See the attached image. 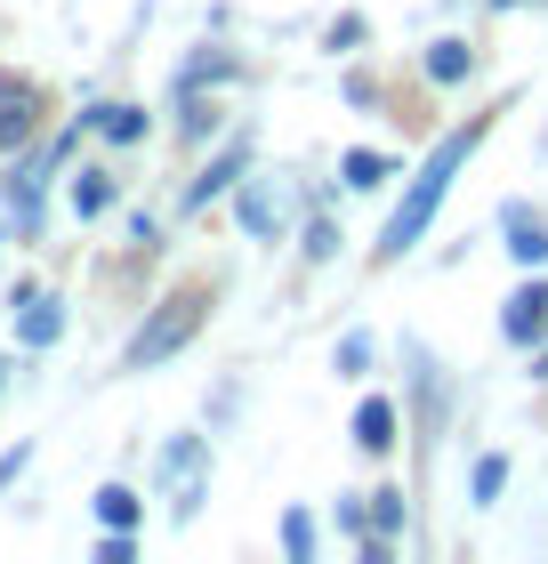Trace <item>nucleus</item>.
I'll return each instance as SVG.
<instances>
[{"label": "nucleus", "mask_w": 548, "mask_h": 564, "mask_svg": "<svg viewBox=\"0 0 548 564\" xmlns=\"http://www.w3.org/2000/svg\"><path fill=\"white\" fill-rule=\"evenodd\" d=\"M484 130H492V113H476V121H468V130H452V138H436V153H428L420 170H411V186H404V202H396V218H387V235H379V259H404V250L436 226L443 194H452L460 162L484 145Z\"/></svg>", "instance_id": "f257e3e1"}, {"label": "nucleus", "mask_w": 548, "mask_h": 564, "mask_svg": "<svg viewBox=\"0 0 548 564\" xmlns=\"http://www.w3.org/2000/svg\"><path fill=\"white\" fill-rule=\"evenodd\" d=\"M202 315H211V291H194V282H186V291H170V299H162V306H153V315L138 323V339H129V355H121V364H129V371L170 364V355H178V347H186L194 330H202Z\"/></svg>", "instance_id": "f03ea898"}, {"label": "nucleus", "mask_w": 548, "mask_h": 564, "mask_svg": "<svg viewBox=\"0 0 548 564\" xmlns=\"http://www.w3.org/2000/svg\"><path fill=\"white\" fill-rule=\"evenodd\" d=\"M202 476H211V435H178V444L162 452V484H178V492H170V517H178V524H194Z\"/></svg>", "instance_id": "7ed1b4c3"}, {"label": "nucleus", "mask_w": 548, "mask_h": 564, "mask_svg": "<svg viewBox=\"0 0 548 564\" xmlns=\"http://www.w3.org/2000/svg\"><path fill=\"white\" fill-rule=\"evenodd\" d=\"M501 339L508 347H540L548 339V282H516L501 299Z\"/></svg>", "instance_id": "20e7f679"}, {"label": "nucleus", "mask_w": 548, "mask_h": 564, "mask_svg": "<svg viewBox=\"0 0 548 564\" xmlns=\"http://www.w3.org/2000/svg\"><path fill=\"white\" fill-rule=\"evenodd\" d=\"M243 170H250V138H226V145H218V162L186 186V210H211L226 186H243Z\"/></svg>", "instance_id": "39448f33"}, {"label": "nucleus", "mask_w": 548, "mask_h": 564, "mask_svg": "<svg viewBox=\"0 0 548 564\" xmlns=\"http://www.w3.org/2000/svg\"><path fill=\"white\" fill-rule=\"evenodd\" d=\"M501 226H508V259H516V267H548V218H540V210L508 202Z\"/></svg>", "instance_id": "423d86ee"}, {"label": "nucleus", "mask_w": 548, "mask_h": 564, "mask_svg": "<svg viewBox=\"0 0 548 564\" xmlns=\"http://www.w3.org/2000/svg\"><path fill=\"white\" fill-rule=\"evenodd\" d=\"M82 130H97V138H114V145H146V130H153V113H146V106H121V97H106V106H89V113H82Z\"/></svg>", "instance_id": "0eeeda50"}, {"label": "nucleus", "mask_w": 548, "mask_h": 564, "mask_svg": "<svg viewBox=\"0 0 548 564\" xmlns=\"http://www.w3.org/2000/svg\"><path fill=\"white\" fill-rule=\"evenodd\" d=\"M33 106H41V97L24 89V82H0V153L33 145Z\"/></svg>", "instance_id": "6e6552de"}, {"label": "nucleus", "mask_w": 548, "mask_h": 564, "mask_svg": "<svg viewBox=\"0 0 548 564\" xmlns=\"http://www.w3.org/2000/svg\"><path fill=\"white\" fill-rule=\"evenodd\" d=\"M114 194H121V177H114V170H82V177L65 186L73 218H106V210H114Z\"/></svg>", "instance_id": "1a4fd4ad"}, {"label": "nucleus", "mask_w": 548, "mask_h": 564, "mask_svg": "<svg viewBox=\"0 0 548 564\" xmlns=\"http://www.w3.org/2000/svg\"><path fill=\"white\" fill-rule=\"evenodd\" d=\"M355 444L363 452H396V403H387V395H372L355 412Z\"/></svg>", "instance_id": "9d476101"}, {"label": "nucleus", "mask_w": 548, "mask_h": 564, "mask_svg": "<svg viewBox=\"0 0 548 564\" xmlns=\"http://www.w3.org/2000/svg\"><path fill=\"white\" fill-rule=\"evenodd\" d=\"M468 73H476V48H468V41H436L428 48V82L436 89H460Z\"/></svg>", "instance_id": "9b49d317"}, {"label": "nucleus", "mask_w": 548, "mask_h": 564, "mask_svg": "<svg viewBox=\"0 0 548 564\" xmlns=\"http://www.w3.org/2000/svg\"><path fill=\"white\" fill-rule=\"evenodd\" d=\"M57 330H65V306L57 299H24V323H17L24 347H57Z\"/></svg>", "instance_id": "f8f14e48"}, {"label": "nucleus", "mask_w": 548, "mask_h": 564, "mask_svg": "<svg viewBox=\"0 0 548 564\" xmlns=\"http://www.w3.org/2000/svg\"><path fill=\"white\" fill-rule=\"evenodd\" d=\"M339 177H347L355 194H372V186H387V177H396V162H387V153H363V145H355L347 162H339Z\"/></svg>", "instance_id": "ddd939ff"}, {"label": "nucleus", "mask_w": 548, "mask_h": 564, "mask_svg": "<svg viewBox=\"0 0 548 564\" xmlns=\"http://www.w3.org/2000/svg\"><path fill=\"white\" fill-rule=\"evenodd\" d=\"M138 517H146V500L129 492V484H106V492H97V524H121V532H129Z\"/></svg>", "instance_id": "4468645a"}, {"label": "nucleus", "mask_w": 548, "mask_h": 564, "mask_svg": "<svg viewBox=\"0 0 548 564\" xmlns=\"http://www.w3.org/2000/svg\"><path fill=\"white\" fill-rule=\"evenodd\" d=\"M243 226H250V235H275V226H282V202H275L267 186H243Z\"/></svg>", "instance_id": "2eb2a0df"}, {"label": "nucleus", "mask_w": 548, "mask_h": 564, "mask_svg": "<svg viewBox=\"0 0 548 564\" xmlns=\"http://www.w3.org/2000/svg\"><path fill=\"white\" fill-rule=\"evenodd\" d=\"M363 517H372V532H387V541H396V532H404V492H396V484H387V492H372V508H363Z\"/></svg>", "instance_id": "dca6fc26"}, {"label": "nucleus", "mask_w": 548, "mask_h": 564, "mask_svg": "<svg viewBox=\"0 0 548 564\" xmlns=\"http://www.w3.org/2000/svg\"><path fill=\"white\" fill-rule=\"evenodd\" d=\"M282 549H291V564L315 556V517H307V508H291V517H282Z\"/></svg>", "instance_id": "f3484780"}, {"label": "nucleus", "mask_w": 548, "mask_h": 564, "mask_svg": "<svg viewBox=\"0 0 548 564\" xmlns=\"http://www.w3.org/2000/svg\"><path fill=\"white\" fill-rule=\"evenodd\" d=\"M501 492H508V459L484 452V459H476V500H501Z\"/></svg>", "instance_id": "a211bd4d"}, {"label": "nucleus", "mask_w": 548, "mask_h": 564, "mask_svg": "<svg viewBox=\"0 0 548 564\" xmlns=\"http://www.w3.org/2000/svg\"><path fill=\"white\" fill-rule=\"evenodd\" d=\"M129 556H138V541H129L121 524H106V541H97V564H129Z\"/></svg>", "instance_id": "6ab92c4d"}, {"label": "nucleus", "mask_w": 548, "mask_h": 564, "mask_svg": "<svg viewBox=\"0 0 548 564\" xmlns=\"http://www.w3.org/2000/svg\"><path fill=\"white\" fill-rule=\"evenodd\" d=\"M339 371H372V339H363V330L339 339Z\"/></svg>", "instance_id": "aec40b11"}, {"label": "nucleus", "mask_w": 548, "mask_h": 564, "mask_svg": "<svg viewBox=\"0 0 548 564\" xmlns=\"http://www.w3.org/2000/svg\"><path fill=\"white\" fill-rule=\"evenodd\" d=\"M33 468V444H17V452H0V492H9V484Z\"/></svg>", "instance_id": "412c9836"}, {"label": "nucleus", "mask_w": 548, "mask_h": 564, "mask_svg": "<svg viewBox=\"0 0 548 564\" xmlns=\"http://www.w3.org/2000/svg\"><path fill=\"white\" fill-rule=\"evenodd\" d=\"M178 130H186V138H211V130H218V106H186V121H178Z\"/></svg>", "instance_id": "4be33fe9"}, {"label": "nucleus", "mask_w": 548, "mask_h": 564, "mask_svg": "<svg viewBox=\"0 0 548 564\" xmlns=\"http://www.w3.org/2000/svg\"><path fill=\"white\" fill-rule=\"evenodd\" d=\"M331 250H339V235H331V218H315V226H307V259H331Z\"/></svg>", "instance_id": "5701e85b"}, {"label": "nucleus", "mask_w": 548, "mask_h": 564, "mask_svg": "<svg viewBox=\"0 0 548 564\" xmlns=\"http://www.w3.org/2000/svg\"><path fill=\"white\" fill-rule=\"evenodd\" d=\"M533 379H540V388H548V339H540V355H533Z\"/></svg>", "instance_id": "b1692460"}, {"label": "nucleus", "mask_w": 548, "mask_h": 564, "mask_svg": "<svg viewBox=\"0 0 548 564\" xmlns=\"http://www.w3.org/2000/svg\"><path fill=\"white\" fill-rule=\"evenodd\" d=\"M492 9H516V0H492Z\"/></svg>", "instance_id": "393cba45"}, {"label": "nucleus", "mask_w": 548, "mask_h": 564, "mask_svg": "<svg viewBox=\"0 0 548 564\" xmlns=\"http://www.w3.org/2000/svg\"><path fill=\"white\" fill-rule=\"evenodd\" d=\"M0 379H9V364H0Z\"/></svg>", "instance_id": "a878e982"}]
</instances>
